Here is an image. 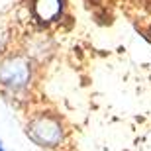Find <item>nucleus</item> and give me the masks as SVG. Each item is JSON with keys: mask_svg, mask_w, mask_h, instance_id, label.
Here are the masks:
<instances>
[{"mask_svg": "<svg viewBox=\"0 0 151 151\" xmlns=\"http://www.w3.org/2000/svg\"><path fill=\"white\" fill-rule=\"evenodd\" d=\"M28 135L39 145L55 147L63 137V128L57 120L49 116H41L28 126Z\"/></svg>", "mask_w": 151, "mask_h": 151, "instance_id": "nucleus-1", "label": "nucleus"}, {"mask_svg": "<svg viewBox=\"0 0 151 151\" xmlns=\"http://www.w3.org/2000/svg\"><path fill=\"white\" fill-rule=\"evenodd\" d=\"M29 78V67L24 59H10L0 67V83L8 88H22Z\"/></svg>", "mask_w": 151, "mask_h": 151, "instance_id": "nucleus-2", "label": "nucleus"}, {"mask_svg": "<svg viewBox=\"0 0 151 151\" xmlns=\"http://www.w3.org/2000/svg\"><path fill=\"white\" fill-rule=\"evenodd\" d=\"M34 12L35 16L43 22L55 20L61 12V0H35L34 2Z\"/></svg>", "mask_w": 151, "mask_h": 151, "instance_id": "nucleus-3", "label": "nucleus"}, {"mask_svg": "<svg viewBox=\"0 0 151 151\" xmlns=\"http://www.w3.org/2000/svg\"><path fill=\"white\" fill-rule=\"evenodd\" d=\"M0 151H4V149H2V143H0Z\"/></svg>", "mask_w": 151, "mask_h": 151, "instance_id": "nucleus-4", "label": "nucleus"}]
</instances>
